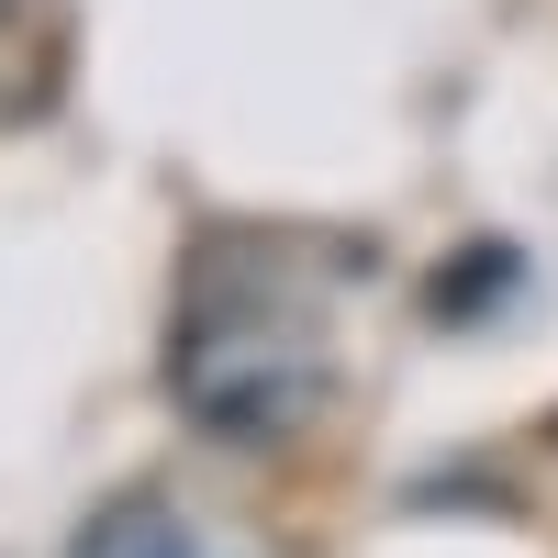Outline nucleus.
I'll list each match as a JSON object with an SVG mask.
<instances>
[{"instance_id":"obj_1","label":"nucleus","mask_w":558,"mask_h":558,"mask_svg":"<svg viewBox=\"0 0 558 558\" xmlns=\"http://www.w3.org/2000/svg\"><path fill=\"white\" fill-rule=\"evenodd\" d=\"M168 391L223 447H291L324 413V347H313L302 313L202 302L191 324H179V347H168Z\"/></svg>"},{"instance_id":"obj_2","label":"nucleus","mask_w":558,"mask_h":558,"mask_svg":"<svg viewBox=\"0 0 558 558\" xmlns=\"http://www.w3.org/2000/svg\"><path fill=\"white\" fill-rule=\"evenodd\" d=\"M68 558H202V525L179 514L168 492H112L101 514L78 525V547Z\"/></svg>"}]
</instances>
